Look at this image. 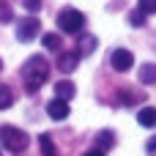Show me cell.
<instances>
[{"mask_svg": "<svg viewBox=\"0 0 156 156\" xmlns=\"http://www.w3.org/2000/svg\"><path fill=\"white\" fill-rule=\"evenodd\" d=\"M47 80H49V63L44 60V55L27 58L25 66H22V82H25V88H27L30 93H36V90L44 88Z\"/></svg>", "mask_w": 156, "mask_h": 156, "instance_id": "1", "label": "cell"}, {"mask_svg": "<svg viewBox=\"0 0 156 156\" xmlns=\"http://www.w3.org/2000/svg\"><path fill=\"white\" fill-rule=\"evenodd\" d=\"M0 143L11 154H22L27 148V134L22 129H16V126H0Z\"/></svg>", "mask_w": 156, "mask_h": 156, "instance_id": "2", "label": "cell"}, {"mask_svg": "<svg viewBox=\"0 0 156 156\" xmlns=\"http://www.w3.org/2000/svg\"><path fill=\"white\" fill-rule=\"evenodd\" d=\"M55 22H58V30H63V33H80L85 27V14L77 8H63Z\"/></svg>", "mask_w": 156, "mask_h": 156, "instance_id": "3", "label": "cell"}, {"mask_svg": "<svg viewBox=\"0 0 156 156\" xmlns=\"http://www.w3.org/2000/svg\"><path fill=\"white\" fill-rule=\"evenodd\" d=\"M38 30H41L38 19H36V16H25V19L19 22V27H16V38L27 44V41H33V38L38 36Z\"/></svg>", "mask_w": 156, "mask_h": 156, "instance_id": "4", "label": "cell"}, {"mask_svg": "<svg viewBox=\"0 0 156 156\" xmlns=\"http://www.w3.org/2000/svg\"><path fill=\"white\" fill-rule=\"evenodd\" d=\"M47 112H49V118L52 121H63V118H69V112H71V107H69V101H63V99H52L49 104H47Z\"/></svg>", "mask_w": 156, "mask_h": 156, "instance_id": "5", "label": "cell"}, {"mask_svg": "<svg viewBox=\"0 0 156 156\" xmlns=\"http://www.w3.org/2000/svg\"><path fill=\"white\" fill-rule=\"evenodd\" d=\"M132 63H134V55L129 49H115L112 52V69L115 71H129Z\"/></svg>", "mask_w": 156, "mask_h": 156, "instance_id": "6", "label": "cell"}, {"mask_svg": "<svg viewBox=\"0 0 156 156\" xmlns=\"http://www.w3.org/2000/svg\"><path fill=\"white\" fill-rule=\"evenodd\" d=\"M77 60H80L77 52H60V58H58V69H60L63 74H71V71L77 69Z\"/></svg>", "mask_w": 156, "mask_h": 156, "instance_id": "7", "label": "cell"}, {"mask_svg": "<svg viewBox=\"0 0 156 156\" xmlns=\"http://www.w3.org/2000/svg\"><path fill=\"white\" fill-rule=\"evenodd\" d=\"M96 36H90V33H82L80 38H77V55H90L93 49H96Z\"/></svg>", "mask_w": 156, "mask_h": 156, "instance_id": "8", "label": "cell"}, {"mask_svg": "<svg viewBox=\"0 0 156 156\" xmlns=\"http://www.w3.org/2000/svg\"><path fill=\"white\" fill-rule=\"evenodd\" d=\"M74 90H77V88H74L71 80H60V82H55V96L63 99V101H69V99L74 96Z\"/></svg>", "mask_w": 156, "mask_h": 156, "instance_id": "9", "label": "cell"}, {"mask_svg": "<svg viewBox=\"0 0 156 156\" xmlns=\"http://www.w3.org/2000/svg\"><path fill=\"white\" fill-rule=\"evenodd\" d=\"M137 123L145 126V129L156 126V107H143V110L137 112Z\"/></svg>", "mask_w": 156, "mask_h": 156, "instance_id": "10", "label": "cell"}, {"mask_svg": "<svg viewBox=\"0 0 156 156\" xmlns=\"http://www.w3.org/2000/svg\"><path fill=\"white\" fill-rule=\"evenodd\" d=\"M44 47L52 49V52H60V49H63V38H60L58 33H44Z\"/></svg>", "mask_w": 156, "mask_h": 156, "instance_id": "11", "label": "cell"}, {"mask_svg": "<svg viewBox=\"0 0 156 156\" xmlns=\"http://www.w3.org/2000/svg\"><path fill=\"white\" fill-rule=\"evenodd\" d=\"M140 82H143V85L156 82V66H154V63H145V66L140 69Z\"/></svg>", "mask_w": 156, "mask_h": 156, "instance_id": "12", "label": "cell"}, {"mask_svg": "<svg viewBox=\"0 0 156 156\" xmlns=\"http://www.w3.org/2000/svg\"><path fill=\"white\" fill-rule=\"evenodd\" d=\"M143 99H145V96H143L140 90H126V88L121 90V104H140Z\"/></svg>", "mask_w": 156, "mask_h": 156, "instance_id": "13", "label": "cell"}, {"mask_svg": "<svg viewBox=\"0 0 156 156\" xmlns=\"http://www.w3.org/2000/svg\"><path fill=\"white\" fill-rule=\"evenodd\" d=\"M96 140H99V151L112 148V145H115V132H107V129H104V132H99V137H96Z\"/></svg>", "mask_w": 156, "mask_h": 156, "instance_id": "14", "label": "cell"}, {"mask_svg": "<svg viewBox=\"0 0 156 156\" xmlns=\"http://www.w3.org/2000/svg\"><path fill=\"white\" fill-rule=\"evenodd\" d=\"M38 145H41V154H44V156H58V151H55L49 134H41V137H38Z\"/></svg>", "mask_w": 156, "mask_h": 156, "instance_id": "15", "label": "cell"}, {"mask_svg": "<svg viewBox=\"0 0 156 156\" xmlns=\"http://www.w3.org/2000/svg\"><path fill=\"white\" fill-rule=\"evenodd\" d=\"M14 104V93H11V88L8 85H0V110H8Z\"/></svg>", "mask_w": 156, "mask_h": 156, "instance_id": "16", "label": "cell"}, {"mask_svg": "<svg viewBox=\"0 0 156 156\" xmlns=\"http://www.w3.org/2000/svg\"><path fill=\"white\" fill-rule=\"evenodd\" d=\"M129 25H134V27H143V25H145V14H143L140 8H134V11L129 14Z\"/></svg>", "mask_w": 156, "mask_h": 156, "instance_id": "17", "label": "cell"}, {"mask_svg": "<svg viewBox=\"0 0 156 156\" xmlns=\"http://www.w3.org/2000/svg\"><path fill=\"white\" fill-rule=\"evenodd\" d=\"M137 8H140L145 16H148V14H156V0H140V3H137Z\"/></svg>", "mask_w": 156, "mask_h": 156, "instance_id": "18", "label": "cell"}, {"mask_svg": "<svg viewBox=\"0 0 156 156\" xmlns=\"http://www.w3.org/2000/svg\"><path fill=\"white\" fill-rule=\"evenodd\" d=\"M0 22H11V8L8 5H0Z\"/></svg>", "mask_w": 156, "mask_h": 156, "instance_id": "19", "label": "cell"}, {"mask_svg": "<svg viewBox=\"0 0 156 156\" xmlns=\"http://www.w3.org/2000/svg\"><path fill=\"white\" fill-rule=\"evenodd\" d=\"M25 5H27L30 11H38V8H41V3H38V0H25Z\"/></svg>", "mask_w": 156, "mask_h": 156, "instance_id": "20", "label": "cell"}, {"mask_svg": "<svg viewBox=\"0 0 156 156\" xmlns=\"http://www.w3.org/2000/svg\"><path fill=\"white\" fill-rule=\"evenodd\" d=\"M145 151L151 156H156V140H148V145H145Z\"/></svg>", "mask_w": 156, "mask_h": 156, "instance_id": "21", "label": "cell"}, {"mask_svg": "<svg viewBox=\"0 0 156 156\" xmlns=\"http://www.w3.org/2000/svg\"><path fill=\"white\" fill-rule=\"evenodd\" d=\"M85 156H104V151H99V148H96V151H88Z\"/></svg>", "mask_w": 156, "mask_h": 156, "instance_id": "22", "label": "cell"}, {"mask_svg": "<svg viewBox=\"0 0 156 156\" xmlns=\"http://www.w3.org/2000/svg\"><path fill=\"white\" fill-rule=\"evenodd\" d=\"M0 69H3V63H0Z\"/></svg>", "mask_w": 156, "mask_h": 156, "instance_id": "23", "label": "cell"}]
</instances>
